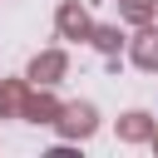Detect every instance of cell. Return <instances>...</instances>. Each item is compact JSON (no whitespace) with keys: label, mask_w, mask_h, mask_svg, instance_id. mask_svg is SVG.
I'll return each instance as SVG.
<instances>
[{"label":"cell","mask_w":158,"mask_h":158,"mask_svg":"<svg viewBox=\"0 0 158 158\" xmlns=\"http://www.w3.org/2000/svg\"><path fill=\"white\" fill-rule=\"evenodd\" d=\"M25 89H30V79H25V74L0 79V118H20V99H25Z\"/></svg>","instance_id":"cell-8"},{"label":"cell","mask_w":158,"mask_h":158,"mask_svg":"<svg viewBox=\"0 0 158 158\" xmlns=\"http://www.w3.org/2000/svg\"><path fill=\"white\" fill-rule=\"evenodd\" d=\"M49 128L64 138V143H84L99 133V109L89 99H74V104H59V114L49 118Z\"/></svg>","instance_id":"cell-1"},{"label":"cell","mask_w":158,"mask_h":158,"mask_svg":"<svg viewBox=\"0 0 158 158\" xmlns=\"http://www.w3.org/2000/svg\"><path fill=\"white\" fill-rule=\"evenodd\" d=\"M118 143H148V133L158 128V118L148 114V109H128V114H118Z\"/></svg>","instance_id":"cell-7"},{"label":"cell","mask_w":158,"mask_h":158,"mask_svg":"<svg viewBox=\"0 0 158 158\" xmlns=\"http://www.w3.org/2000/svg\"><path fill=\"white\" fill-rule=\"evenodd\" d=\"M138 35L133 40H123V49H128V59L143 69V74H158V20H148V25H133Z\"/></svg>","instance_id":"cell-4"},{"label":"cell","mask_w":158,"mask_h":158,"mask_svg":"<svg viewBox=\"0 0 158 158\" xmlns=\"http://www.w3.org/2000/svg\"><path fill=\"white\" fill-rule=\"evenodd\" d=\"M59 104H64V99H59L54 89L30 84V89H25V99H20V118H25V123H49V118L59 114Z\"/></svg>","instance_id":"cell-5"},{"label":"cell","mask_w":158,"mask_h":158,"mask_svg":"<svg viewBox=\"0 0 158 158\" xmlns=\"http://www.w3.org/2000/svg\"><path fill=\"white\" fill-rule=\"evenodd\" d=\"M64 74H69V49H59V44L30 54V64H25V79H30V84H44V89H54Z\"/></svg>","instance_id":"cell-3"},{"label":"cell","mask_w":158,"mask_h":158,"mask_svg":"<svg viewBox=\"0 0 158 158\" xmlns=\"http://www.w3.org/2000/svg\"><path fill=\"white\" fill-rule=\"evenodd\" d=\"M123 40H128V35H123L118 25H99V20H94V25H89V40H84V44H94V49H99V54L109 59V69H118V54H123Z\"/></svg>","instance_id":"cell-6"},{"label":"cell","mask_w":158,"mask_h":158,"mask_svg":"<svg viewBox=\"0 0 158 158\" xmlns=\"http://www.w3.org/2000/svg\"><path fill=\"white\" fill-rule=\"evenodd\" d=\"M118 20L123 25H148V20H158V0H118Z\"/></svg>","instance_id":"cell-9"},{"label":"cell","mask_w":158,"mask_h":158,"mask_svg":"<svg viewBox=\"0 0 158 158\" xmlns=\"http://www.w3.org/2000/svg\"><path fill=\"white\" fill-rule=\"evenodd\" d=\"M148 143H153V153H158V128H153V133H148Z\"/></svg>","instance_id":"cell-10"},{"label":"cell","mask_w":158,"mask_h":158,"mask_svg":"<svg viewBox=\"0 0 158 158\" xmlns=\"http://www.w3.org/2000/svg\"><path fill=\"white\" fill-rule=\"evenodd\" d=\"M89 25H94V15H89L84 0H59V10H54V35H59V40L84 44V40H89Z\"/></svg>","instance_id":"cell-2"}]
</instances>
